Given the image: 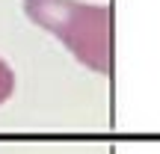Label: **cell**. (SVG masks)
Instances as JSON below:
<instances>
[{
  "label": "cell",
  "mask_w": 160,
  "mask_h": 154,
  "mask_svg": "<svg viewBox=\"0 0 160 154\" xmlns=\"http://www.w3.org/2000/svg\"><path fill=\"white\" fill-rule=\"evenodd\" d=\"M24 15L62 42L80 65L104 77L113 74V6L83 0H24Z\"/></svg>",
  "instance_id": "cell-1"
},
{
  "label": "cell",
  "mask_w": 160,
  "mask_h": 154,
  "mask_svg": "<svg viewBox=\"0 0 160 154\" xmlns=\"http://www.w3.org/2000/svg\"><path fill=\"white\" fill-rule=\"evenodd\" d=\"M12 92H15V71H12V68H9V62L0 57V104L9 101Z\"/></svg>",
  "instance_id": "cell-2"
}]
</instances>
